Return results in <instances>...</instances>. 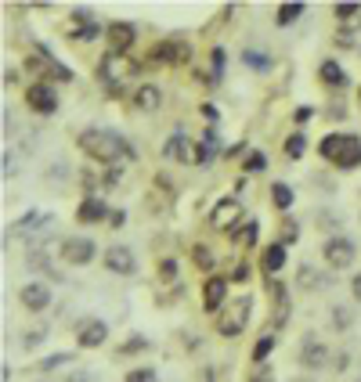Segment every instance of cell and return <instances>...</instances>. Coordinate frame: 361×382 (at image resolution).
I'll list each match as a JSON object with an SVG mask.
<instances>
[{"mask_svg": "<svg viewBox=\"0 0 361 382\" xmlns=\"http://www.w3.org/2000/svg\"><path fill=\"white\" fill-rule=\"evenodd\" d=\"M286 152H289L293 159H296V155H304V152H307V137H304V134H293V137L286 141Z\"/></svg>", "mask_w": 361, "mask_h": 382, "instance_id": "obj_22", "label": "cell"}, {"mask_svg": "<svg viewBox=\"0 0 361 382\" xmlns=\"http://www.w3.org/2000/svg\"><path fill=\"white\" fill-rule=\"evenodd\" d=\"M105 335H109L105 321H87V325L80 328V346H83V350H94V346L105 343Z\"/></svg>", "mask_w": 361, "mask_h": 382, "instance_id": "obj_13", "label": "cell"}, {"mask_svg": "<svg viewBox=\"0 0 361 382\" xmlns=\"http://www.w3.org/2000/svg\"><path fill=\"white\" fill-rule=\"evenodd\" d=\"M322 80L333 83V87H343L347 83V76H343V69L336 66V61H322Z\"/></svg>", "mask_w": 361, "mask_h": 382, "instance_id": "obj_18", "label": "cell"}, {"mask_svg": "<svg viewBox=\"0 0 361 382\" xmlns=\"http://www.w3.org/2000/svg\"><path fill=\"white\" fill-rule=\"evenodd\" d=\"M66 260L69 264H90L94 260V242L90 238H73V242H66Z\"/></svg>", "mask_w": 361, "mask_h": 382, "instance_id": "obj_10", "label": "cell"}, {"mask_svg": "<svg viewBox=\"0 0 361 382\" xmlns=\"http://www.w3.org/2000/svg\"><path fill=\"white\" fill-rule=\"evenodd\" d=\"M253 238H257V224H253V220H250L243 231H235V242H238V245H250Z\"/></svg>", "mask_w": 361, "mask_h": 382, "instance_id": "obj_23", "label": "cell"}, {"mask_svg": "<svg viewBox=\"0 0 361 382\" xmlns=\"http://www.w3.org/2000/svg\"><path fill=\"white\" fill-rule=\"evenodd\" d=\"M350 292H354V300H361V274L350 281Z\"/></svg>", "mask_w": 361, "mask_h": 382, "instance_id": "obj_32", "label": "cell"}, {"mask_svg": "<svg viewBox=\"0 0 361 382\" xmlns=\"http://www.w3.org/2000/svg\"><path fill=\"white\" fill-rule=\"evenodd\" d=\"M264 163H267V159H264L260 152H250V159H246V170H250V173H257V170H264Z\"/></svg>", "mask_w": 361, "mask_h": 382, "instance_id": "obj_29", "label": "cell"}, {"mask_svg": "<svg viewBox=\"0 0 361 382\" xmlns=\"http://www.w3.org/2000/svg\"><path fill=\"white\" fill-rule=\"evenodd\" d=\"M271 202H275L279 209H289L293 206V187L289 184H275V187H271Z\"/></svg>", "mask_w": 361, "mask_h": 382, "instance_id": "obj_20", "label": "cell"}, {"mask_svg": "<svg viewBox=\"0 0 361 382\" xmlns=\"http://www.w3.org/2000/svg\"><path fill=\"white\" fill-rule=\"evenodd\" d=\"M51 220H54L51 213H29L25 220H18V228H15V231H18V235H29V231H47V228H51Z\"/></svg>", "mask_w": 361, "mask_h": 382, "instance_id": "obj_15", "label": "cell"}, {"mask_svg": "<svg viewBox=\"0 0 361 382\" xmlns=\"http://www.w3.org/2000/svg\"><path fill=\"white\" fill-rule=\"evenodd\" d=\"M105 37H109V47H112V54H127L137 33H134V25H130V22H112V25L105 29Z\"/></svg>", "mask_w": 361, "mask_h": 382, "instance_id": "obj_7", "label": "cell"}, {"mask_svg": "<svg viewBox=\"0 0 361 382\" xmlns=\"http://www.w3.org/2000/svg\"><path fill=\"white\" fill-rule=\"evenodd\" d=\"M246 321H250V300H231V303L221 307V314H217L221 335H238V332L246 328Z\"/></svg>", "mask_w": 361, "mask_h": 382, "instance_id": "obj_3", "label": "cell"}, {"mask_svg": "<svg viewBox=\"0 0 361 382\" xmlns=\"http://www.w3.org/2000/svg\"><path fill=\"white\" fill-rule=\"evenodd\" d=\"M322 252H325L329 267H336V271H340V267H350V264H354V257H357V252H354V242H350V238H329Z\"/></svg>", "mask_w": 361, "mask_h": 382, "instance_id": "obj_4", "label": "cell"}, {"mask_svg": "<svg viewBox=\"0 0 361 382\" xmlns=\"http://www.w3.org/2000/svg\"><path fill=\"white\" fill-rule=\"evenodd\" d=\"M127 382H156V371L152 368H137V371L127 375Z\"/></svg>", "mask_w": 361, "mask_h": 382, "instance_id": "obj_27", "label": "cell"}, {"mask_svg": "<svg viewBox=\"0 0 361 382\" xmlns=\"http://www.w3.org/2000/svg\"><path fill=\"white\" fill-rule=\"evenodd\" d=\"M195 264L199 267H214V252H209L206 245H195Z\"/></svg>", "mask_w": 361, "mask_h": 382, "instance_id": "obj_26", "label": "cell"}, {"mask_svg": "<svg viewBox=\"0 0 361 382\" xmlns=\"http://www.w3.org/2000/svg\"><path fill=\"white\" fill-rule=\"evenodd\" d=\"M336 15H340L343 22H350L354 15H361V4H336Z\"/></svg>", "mask_w": 361, "mask_h": 382, "instance_id": "obj_28", "label": "cell"}, {"mask_svg": "<svg viewBox=\"0 0 361 382\" xmlns=\"http://www.w3.org/2000/svg\"><path fill=\"white\" fill-rule=\"evenodd\" d=\"M80 148L94 159V163H119V159H134V148L112 134V130H87L80 137Z\"/></svg>", "mask_w": 361, "mask_h": 382, "instance_id": "obj_1", "label": "cell"}, {"mask_svg": "<svg viewBox=\"0 0 361 382\" xmlns=\"http://www.w3.org/2000/svg\"><path fill=\"white\" fill-rule=\"evenodd\" d=\"M214 66H217V73H221V66H224V51H221V47L214 51Z\"/></svg>", "mask_w": 361, "mask_h": 382, "instance_id": "obj_33", "label": "cell"}, {"mask_svg": "<svg viewBox=\"0 0 361 382\" xmlns=\"http://www.w3.org/2000/svg\"><path fill=\"white\" fill-rule=\"evenodd\" d=\"M357 382H361V378H357Z\"/></svg>", "mask_w": 361, "mask_h": 382, "instance_id": "obj_34", "label": "cell"}, {"mask_svg": "<svg viewBox=\"0 0 361 382\" xmlns=\"http://www.w3.org/2000/svg\"><path fill=\"white\" fill-rule=\"evenodd\" d=\"M246 278H250V264H238V267H235V278H231V281H246Z\"/></svg>", "mask_w": 361, "mask_h": 382, "instance_id": "obj_31", "label": "cell"}, {"mask_svg": "<svg viewBox=\"0 0 361 382\" xmlns=\"http://www.w3.org/2000/svg\"><path fill=\"white\" fill-rule=\"evenodd\" d=\"M271 346H275V335H264V339L257 343V350H253V361H264Z\"/></svg>", "mask_w": 361, "mask_h": 382, "instance_id": "obj_24", "label": "cell"}, {"mask_svg": "<svg viewBox=\"0 0 361 382\" xmlns=\"http://www.w3.org/2000/svg\"><path fill=\"white\" fill-rule=\"evenodd\" d=\"M134 101H137L141 109H156V105H159V87H141Z\"/></svg>", "mask_w": 361, "mask_h": 382, "instance_id": "obj_21", "label": "cell"}, {"mask_svg": "<svg viewBox=\"0 0 361 382\" xmlns=\"http://www.w3.org/2000/svg\"><path fill=\"white\" fill-rule=\"evenodd\" d=\"M18 300H22L25 310H44L51 303V289H47V285H40V281H33V285H25V289H22Z\"/></svg>", "mask_w": 361, "mask_h": 382, "instance_id": "obj_9", "label": "cell"}, {"mask_svg": "<svg viewBox=\"0 0 361 382\" xmlns=\"http://www.w3.org/2000/svg\"><path fill=\"white\" fill-rule=\"evenodd\" d=\"M322 159L333 163L340 170H354L361 163V137L357 134H329L322 144H318Z\"/></svg>", "mask_w": 361, "mask_h": 382, "instance_id": "obj_2", "label": "cell"}, {"mask_svg": "<svg viewBox=\"0 0 361 382\" xmlns=\"http://www.w3.org/2000/svg\"><path fill=\"white\" fill-rule=\"evenodd\" d=\"M156 58L159 61H185V58H192V47H185V44H159V51H156Z\"/></svg>", "mask_w": 361, "mask_h": 382, "instance_id": "obj_16", "label": "cell"}, {"mask_svg": "<svg viewBox=\"0 0 361 382\" xmlns=\"http://www.w3.org/2000/svg\"><path fill=\"white\" fill-rule=\"evenodd\" d=\"M166 155H177L180 163H199V152H195V144H192L185 134H173V137L166 141Z\"/></svg>", "mask_w": 361, "mask_h": 382, "instance_id": "obj_12", "label": "cell"}, {"mask_svg": "<svg viewBox=\"0 0 361 382\" xmlns=\"http://www.w3.org/2000/svg\"><path fill=\"white\" fill-rule=\"evenodd\" d=\"M105 267L116 271V274H130V271H134V252H130L127 245H112V249H105Z\"/></svg>", "mask_w": 361, "mask_h": 382, "instance_id": "obj_8", "label": "cell"}, {"mask_svg": "<svg viewBox=\"0 0 361 382\" xmlns=\"http://www.w3.org/2000/svg\"><path fill=\"white\" fill-rule=\"evenodd\" d=\"M307 364L311 368H322L325 364V350L322 346H307Z\"/></svg>", "mask_w": 361, "mask_h": 382, "instance_id": "obj_25", "label": "cell"}, {"mask_svg": "<svg viewBox=\"0 0 361 382\" xmlns=\"http://www.w3.org/2000/svg\"><path fill=\"white\" fill-rule=\"evenodd\" d=\"M224 292H228V278H209V281H206V292H202V303H206V310L221 314Z\"/></svg>", "mask_w": 361, "mask_h": 382, "instance_id": "obj_11", "label": "cell"}, {"mask_svg": "<svg viewBox=\"0 0 361 382\" xmlns=\"http://www.w3.org/2000/svg\"><path fill=\"white\" fill-rule=\"evenodd\" d=\"M105 202L102 199H87L80 209H76V220H83V224H102V216H105Z\"/></svg>", "mask_w": 361, "mask_h": 382, "instance_id": "obj_14", "label": "cell"}, {"mask_svg": "<svg viewBox=\"0 0 361 382\" xmlns=\"http://www.w3.org/2000/svg\"><path fill=\"white\" fill-rule=\"evenodd\" d=\"M25 101H29V109H33V112L51 116V112L58 109V94H54V87H47V83H33V87L25 90Z\"/></svg>", "mask_w": 361, "mask_h": 382, "instance_id": "obj_5", "label": "cell"}, {"mask_svg": "<svg viewBox=\"0 0 361 382\" xmlns=\"http://www.w3.org/2000/svg\"><path fill=\"white\" fill-rule=\"evenodd\" d=\"M235 220H246V216H243V206H238L235 199H224V202H217V209L209 213V224H214V228H221V231H231V228H235Z\"/></svg>", "mask_w": 361, "mask_h": 382, "instance_id": "obj_6", "label": "cell"}, {"mask_svg": "<svg viewBox=\"0 0 361 382\" xmlns=\"http://www.w3.org/2000/svg\"><path fill=\"white\" fill-rule=\"evenodd\" d=\"M282 264H286V249H282V245H271V249L264 252V271L275 274V271H282Z\"/></svg>", "mask_w": 361, "mask_h": 382, "instance_id": "obj_17", "label": "cell"}, {"mask_svg": "<svg viewBox=\"0 0 361 382\" xmlns=\"http://www.w3.org/2000/svg\"><path fill=\"white\" fill-rule=\"evenodd\" d=\"M246 61H250V66H257V69H264V66H267V54H260V51H246Z\"/></svg>", "mask_w": 361, "mask_h": 382, "instance_id": "obj_30", "label": "cell"}, {"mask_svg": "<svg viewBox=\"0 0 361 382\" xmlns=\"http://www.w3.org/2000/svg\"><path fill=\"white\" fill-rule=\"evenodd\" d=\"M300 15H304V4H282V8L275 11V22H279V25H293Z\"/></svg>", "mask_w": 361, "mask_h": 382, "instance_id": "obj_19", "label": "cell"}]
</instances>
